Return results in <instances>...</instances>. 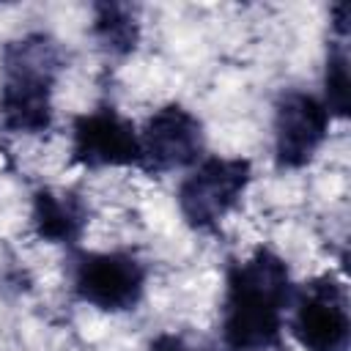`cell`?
Instances as JSON below:
<instances>
[{
    "mask_svg": "<svg viewBox=\"0 0 351 351\" xmlns=\"http://www.w3.org/2000/svg\"><path fill=\"white\" fill-rule=\"evenodd\" d=\"M288 261L261 244L230 258L219 304L222 351H285V318L293 296Z\"/></svg>",
    "mask_w": 351,
    "mask_h": 351,
    "instance_id": "6da1fadb",
    "label": "cell"
},
{
    "mask_svg": "<svg viewBox=\"0 0 351 351\" xmlns=\"http://www.w3.org/2000/svg\"><path fill=\"white\" fill-rule=\"evenodd\" d=\"M66 66L60 44L33 30L0 49V132L47 134L55 123V85Z\"/></svg>",
    "mask_w": 351,
    "mask_h": 351,
    "instance_id": "7a4b0ae2",
    "label": "cell"
},
{
    "mask_svg": "<svg viewBox=\"0 0 351 351\" xmlns=\"http://www.w3.org/2000/svg\"><path fill=\"white\" fill-rule=\"evenodd\" d=\"M66 274L71 296L101 313H132L148 285V266L126 250H69Z\"/></svg>",
    "mask_w": 351,
    "mask_h": 351,
    "instance_id": "3957f363",
    "label": "cell"
},
{
    "mask_svg": "<svg viewBox=\"0 0 351 351\" xmlns=\"http://www.w3.org/2000/svg\"><path fill=\"white\" fill-rule=\"evenodd\" d=\"M252 184V162L244 156L206 154L176 186V206L186 228L214 233L219 222L239 208Z\"/></svg>",
    "mask_w": 351,
    "mask_h": 351,
    "instance_id": "277c9868",
    "label": "cell"
},
{
    "mask_svg": "<svg viewBox=\"0 0 351 351\" xmlns=\"http://www.w3.org/2000/svg\"><path fill=\"white\" fill-rule=\"evenodd\" d=\"M285 326L302 351H351L346 280L324 271L293 285Z\"/></svg>",
    "mask_w": 351,
    "mask_h": 351,
    "instance_id": "5b68a950",
    "label": "cell"
},
{
    "mask_svg": "<svg viewBox=\"0 0 351 351\" xmlns=\"http://www.w3.org/2000/svg\"><path fill=\"white\" fill-rule=\"evenodd\" d=\"M140 134V167L145 176H167L176 170H189L206 156V129L203 121L181 101H167L156 107Z\"/></svg>",
    "mask_w": 351,
    "mask_h": 351,
    "instance_id": "8992f818",
    "label": "cell"
},
{
    "mask_svg": "<svg viewBox=\"0 0 351 351\" xmlns=\"http://www.w3.org/2000/svg\"><path fill=\"white\" fill-rule=\"evenodd\" d=\"M332 115L321 96L288 88L274 101L271 118V159L277 170L307 167L329 137Z\"/></svg>",
    "mask_w": 351,
    "mask_h": 351,
    "instance_id": "52a82bcc",
    "label": "cell"
},
{
    "mask_svg": "<svg viewBox=\"0 0 351 351\" xmlns=\"http://www.w3.org/2000/svg\"><path fill=\"white\" fill-rule=\"evenodd\" d=\"M71 165L85 170L140 167L137 126L112 104H99L71 118Z\"/></svg>",
    "mask_w": 351,
    "mask_h": 351,
    "instance_id": "ba28073f",
    "label": "cell"
},
{
    "mask_svg": "<svg viewBox=\"0 0 351 351\" xmlns=\"http://www.w3.org/2000/svg\"><path fill=\"white\" fill-rule=\"evenodd\" d=\"M90 219L88 200L77 189L38 186L30 195V228L44 244L77 250Z\"/></svg>",
    "mask_w": 351,
    "mask_h": 351,
    "instance_id": "9c48e42d",
    "label": "cell"
},
{
    "mask_svg": "<svg viewBox=\"0 0 351 351\" xmlns=\"http://www.w3.org/2000/svg\"><path fill=\"white\" fill-rule=\"evenodd\" d=\"M90 36L110 58H126L140 44L137 8L129 3H93Z\"/></svg>",
    "mask_w": 351,
    "mask_h": 351,
    "instance_id": "30bf717a",
    "label": "cell"
},
{
    "mask_svg": "<svg viewBox=\"0 0 351 351\" xmlns=\"http://www.w3.org/2000/svg\"><path fill=\"white\" fill-rule=\"evenodd\" d=\"M324 107L335 118H348L351 112V80H348V49L346 38L332 36L326 44V60H324Z\"/></svg>",
    "mask_w": 351,
    "mask_h": 351,
    "instance_id": "8fae6325",
    "label": "cell"
},
{
    "mask_svg": "<svg viewBox=\"0 0 351 351\" xmlns=\"http://www.w3.org/2000/svg\"><path fill=\"white\" fill-rule=\"evenodd\" d=\"M145 351H208V348L195 346L184 335H176V332H159L156 337H151Z\"/></svg>",
    "mask_w": 351,
    "mask_h": 351,
    "instance_id": "7c38bea8",
    "label": "cell"
}]
</instances>
